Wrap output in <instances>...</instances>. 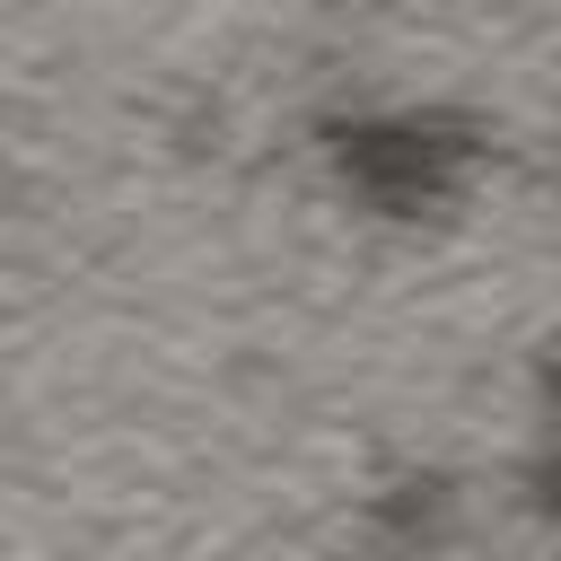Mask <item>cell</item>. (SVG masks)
Here are the masks:
<instances>
[]
</instances>
